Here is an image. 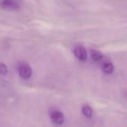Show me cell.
I'll list each match as a JSON object with an SVG mask.
<instances>
[{
	"instance_id": "6da1fadb",
	"label": "cell",
	"mask_w": 127,
	"mask_h": 127,
	"mask_svg": "<svg viewBox=\"0 0 127 127\" xmlns=\"http://www.w3.org/2000/svg\"><path fill=\"white\" fill-rule=\"evenodd\" d=\"M18 72L19 75L23 78H29L32 74L31 67L25 63H21L18 67Z\"/></svg>"
},
{
	"instance_id": "7a4b0ae2",
	"label": "cell",
	"mask_w": 127,
	"mask_h": 127,
	"mask_svg": "<svg viewBox=\"0 0 127 127\" xmlns=\"http://www.w3.org/2000/svg\"><path fill=\"white\" fill-rule=\"evenodd\" d=\"M0 5L3 8L9 10L17 9L20 7L19 3L16 0H2Z\"/></svg>"
},
{
	"instance_id": "3957f363",
	"label": "cell",
	"mask_w": 127,
	"mask_h": 127,
	"mask_svg": "<svg viewBox=\"0 0 127 127\" xmlns=\"http://www.w3.org/2000/svg\"><path fill=\"white\" fill-rule=\"evenodd\" d=\"M50 117L53 122L57 125H62L64 121V114L58 110L52 111L50 113Z\"/></svg>"
},
{
	"instance_id": "277c9868",
	"label": "cell",
	"mask_w": 127,
	"mask_h": 127,
	"mask_svg": "<svg viewBox=\"0 0 127 127\" xmlns=\"http://www.w3.org/2000/svg\"><path fill=\"white\" fill-rule=\"evenodd\" d=\"M73 54L75 57L80 61H84L87 58L86 49L82 46H78L73 49Z\"/></svg>"
},
{
	"instance_id": "5b68a950",
	"label": "cell",
	"mask_w": 127,
	"mask_h": 127,
	"mask_svg": "<svg viewBox=\"0 0 127 127\" xmlns=\"http://www.w3.org/2000/svg\"><path fill=\"white\" fill-rule=\"evenodd\" d=\"M90 57L93 61L98 62L101 61L103 59V55L101 52L92 49L90 50Z\"/></svg>"
},
{
	"instance_id": "8992f818",
	"label": "cell",
	"mask_w": 127,
	"mask_h": 127,
	"mask_svg": "<svg viewBox=\"0 0 127 127\" xmlns=\"http://www.w3.org/2000/svg\"><path fill=\"white\" fill-rule=\"evenodd\" d=\"M102 71L107 74H111L113 72L114 70V67L113 64L110 62L104 63L102 65Z\"/></svg>"
},
{
	"instance_id": "52a82bcc",
	"label": "cell",
	"mask_w": 127,
	"mask_h": 127,
	"mask_svg": "<svg viewBox=\"0 0 127 127\" xmlns=\"http://www.w3.org/2000/svg\"><path fill=\"white\" fill-rule=\"evenodd\" d=\"M81 110L83 114L88 118H90L92 116L93 112L91 108L88 105H83L81 108Z\"/></svg>"
},
{
	"instance_id": "ba28073f",
	"label": "cell",
	"mask_w": 127,
	"mask_h": 127,
	"mask_svg": "<svg viewBox=\"0 0 127 127\" xmlns=\"http://www.w3.org/2000/svg\"><path fill=\"white\" fill-rule=\"evenodd\" d=\"M7 72V68L3 64H0V74L5 75Z\"/></svg>"
}]
</instances>
